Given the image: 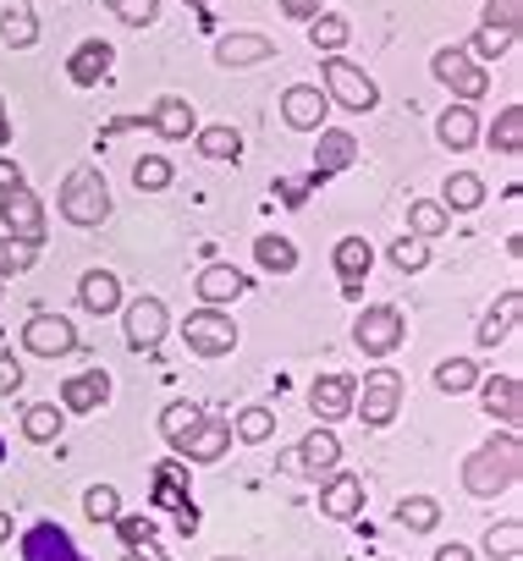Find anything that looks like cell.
<instances>
[{"label":"cell","mask_w":523,"mask_h":561,"mask_svg":"<svg viewBox=\"0 0 523 561\" xmlns=\"http://www.w3.org/2000/svg\"><path fill=\"white\" fill-rule=\"evenodd\" d=\"M518 473H523V440H518L512 430H501V435H490V440L463 462V490L479 495V501H490V495L512 490Z\"/></svg>","instance_id":"6da1fadb"},{"label":"cell","mask_w":523,"mask_h":561,"mask_svg":"<svg viewBox=\"0 0 523 561\" xmlns=\"http://www.w3.org/2000/svg\"><path fill=\"white\" fill-rule=\"evenodd\" d=\"M56 209H61V220L67 226H105L111 220V187H105V176L94 171V165H78V171H67V182H61V193H56Z\"/></svg>","instance_id":"7a4b0ae2"},{"label":"cell","mask_w":523,"mask_h":561,"mask_svg":"<svg viewBox=\"0 0 523 561\" xmlns=\"http://www.w3.org/2000/svg\"><path fill=\"white\" fill-rule=\"evenodd\" d=\"M430 72H435V83H446L463 105H474V100L490 94V72H485V61H474L463 45H441V50L430 56Z\"/></svg>","instance_id":"3957f363"},{"label":"cell","mask_w":523,"mask_h":561,"mask_svg":"<svg viewBox=\"0 0 523 561\" xmlns=\"http://www.w3.org/2000/svg\"><path fill=\"white\" fill-rule=\"evenodd\" d=\"M402 413V375L397 369H369L364 386L353 391V419H364L369 430H386Z\"/></svg>","instance_id":"277c9868"},{"label":"cell","mask_w":523,"mask_h":561,"mask_svg":"<svg viewBox=\"0 0 523 561\" xmlns=\"http://www.w3.org/2000/svg\"><path fill=\"white\" fill-rule=\"evenodd\" d=\"M320 72H326V100H331V105H342V111H353V116H369V111L380 105V89H375V78H369L364 67L331 56Z\"/></svg>","instance_id":"5b68a950"},{"label":"cell","mask_w":523,"mask_h":561,"mask_svg":"<svg viewBox=\"0 0 523 561\" xmlns=\"http://www.w3.org/2000/svg\"><path fill=\"white\" fill-rule=\"evenodd\" d=\"M402 336H408V320H402V309H391V304H369V309L359 314V325H353V342H359L364 358H391V353L402 347Z\"/></svg>","instance_id":"8992f818"},{"label":"cell","mask_w":523,"mask_h":561,"mask_svg":"<svg viewBox=\"0 0 523 561\" xmlns=\"http://www.w3.org/2000/svg\"><path fill=\"white\" fill-rule=\"evenodd\" d=\"M0 231L29 242V248H45V204H39V193L29 182L0 193Z\"/></svg>","instance_id":"52a82bcc"},{"label":"cell","mask_w":523,"mask_h":561,"mask_svg":"<svg viewBox=\"0 0 523 561\" xmlns=\"http://www.w3.org/2000/svg\"><path fill=\"white\" fill-rule=\"evenodd\" d=\"M182 342H187V353H198V358H226V353L237 347V325H231V314H220V309H193V314L182 320Z\"/></svg>","instance_id":"ba28073f"},{"label":"cell","mask_w":523,"mask_h":561,"mask_svg":"<svg viewBox=\"0 0 523 561\" xmlns=\"http://www.w3.org/2000/svg\"><path fill=\"white\" fill-rule=\"evenodd\" d=\"M23 347L34 353V358H67L72 347H78V325L67 320V314H29V325H23Z\"/></svg>","instance_id":"9c48e42d"},{"label":"cell","mask_w":523,"mask_h":561,"mask_svg":"<svg viewBox=\"0 0 523 561\" xmlns=\"http://www.w3.org/2000/svg\"><path fill=\"white\" fill-rule=\"evenodd\" d=\"M226 446H231V419H226V413H198V424H193L171 451L187 457V462H220Z\"/></svg>","instance_id":"30bf717a"},{"label":"cell","mask_w":523,"mask_h":561,"mask_svg":"<svg viewBox=\"0 0 523 561\" xmlns=\"http://www.w3.org/2000/svg\"><path fill=\"white\" fill-rule=\"evenodd\" d=\"M353 391H359V380L342 375V369L315 375V386H309V408H315V419H320V424H342V419H353Z\"/></svg>","instance_id":"8fae6325"},{"label":"cell","mask_w":523,"mask_h":561,"mask_svg":"<svg viewBox=\"0 0 523 561\" xmlns=\"http://www.w3.org/2000/svg\"><path fill=\"white\" fill-rule=\"evenodd\" d=\"M122 325H127V347L133 353H155L160 336H166V304L160 298H133L122 309Z\"/></svg>","instance_id":"7c38bea8"},{"label":"cell","mask_w":523,"mask_h":561,"mask_svg":"<svg viewBox=\"0 0 523 561\" xmlns=\"http://www.w3.org/2000/svg\"><path fill=\"white\" fill-rule=\"evenodd\" d=\"M193 293H198L204 309H220V304H237L248 293V275L237 264H204L198 280H193Z\"/></svg>","instance_id":"4fadbf2b"},{"label":"cell","mask_w":523,"mask_h":561,"mask_svg":"<svg viewBox=\"0 0 523 561\" xmlns=\"http://www.w3.org/2000/svg\"><path fill=\"white\" fill-rule=\"evenodd\" d=\"M326 111H331V100H326L320 89H309V83H293V89L282 94V122H287L293 133H320V127H326Z\"/></svg>","instance_id":"5bb4252c"},{"label":"cell","mask_w":523,"mask_h":561,"mask_svg":"<svg viewBox=\"0 0 523 561\" xmlns=\"http://www.w3.org/2000/svg\"><path fill=\"white\" fill-rule=\"evenodd\" d=\"M23 561H89L61 523H34L23 534Z\"/></svg>","instance_id":"9a60e30c"},{"label":"cell","mask_w":523,"mask_h":561,"mask_svg":"<svg viewBox=\"0 0 523 561\" xmlns=\"http://www.w3.org/2000/svg\"><path fill=\"white\" fill-rule=\"evenodd\" d=\"M353 160H359V138L342 133V127H320V149H315V171H309V176L326 187V182H331L337 171H348Z\"/></svg>","instance_id":"2e32d148"},{"label":"cell","mask_w":523,"mask_h":561,"mask_svg":"<svg viewBox=\"0 0 523 561\" xmlns=\"http://www.w3.org/2000/svg\"><path fill=\"white\" fill-rule=\"evenodd\" d=\"M105 402H111V375L105 369H83V375L61 380V408L67 413H100Z\"/></svg>","instance_id":"e0dca14e"},{"label":"cell","mask_w":523,"mask_h":561,"mask_svg":"<svg viewBox=\"0 0 523 561\" xmlns=\"http://www.w3.org/2000/svg\"><path fill=\"white\" fill-rule=\"evenodd\" d=\"M149 501H155L160 512H177V506L193 501V490H187V462H182V457H160V462H155V473H149Z\"/></svg>","instance_id":"ac0fdd59"},{"label":"cell","mask_w":523,"mask_h":561,"mask_svg":"<svg viewBox=\"0 0 523 561\" xmlns=\"http://www.w3.org/2000/svg\"><path fill=\"white\" fill-rule=\"evenodd\" d=\"M298 473H337V462H342V440H337V430L331 424H320V430H309L304 440H298Z\"/></svg>","instance_id":"d6986e66"},{"label":"cell","mask_w":523,"mask_h":561,"mask_svg":"<svg viewBox=\"0 0 523 561\" xmlns=\"http://www.w3.org/2000/svg\"><path fill=\"white\" fill-rule=\"evenodd\" d=\"M320 512L337 517V523H353L364 512V479L359 473H331L326 490H320Z\"/></svg>","instance_id":"ffe728a7"},{"label":"cell","mask_w":523,"mask_h":561,"mask_svg":"<svg viewBox=\"0 0 523 561\" xmlns=\"http://www.w3.org/2000/svg\"><path fill=\"white\" fill-rule=\"evenodd\" d=\"M331 264H337V275H342V293L359 298V280L375 270V248H369V237H342L337 253H331Z\"/></svg>","instance_id":"44dd1931"},{"label":"cell","mask_w":523,"mask_h":561,"mask_svg":"<svg viewBox=\"0 0 523 561\" xmlns=\"http://www.w3.org/2000/svg\"><path fill=\"white\" fill-rule=\"evenodd\" d=\"M111 61H116V50H111L105 39H83V45L72 50V61H67V78H72L78 89H94V83L111 78Z\"/></svg>","instance_id":"7402d4cb"},{"label":"cell","mask_w":523,"mask_h":561,"mask_svg":"<svg viewBox=\"0 0 523 561\" xmlns=\"http://www.w3.org/2000/svg\"><path fill=\"white\" fill-rule=\"evenodd\" d=\"M215 61L220 67H259V61H276V45L265 34H226V39H215Z\"/></svg>","instance_id":"603a6c76"},{"label":"cell","mask_w":523,"mask_h":561,"mask_svg":"<svg viewBox=\"0 0 523 561\" xmlns=\"http://www.w3.org/2000/svg\"><path fill=\"white\" fill-rule=\"evenodd\" d=\"M479 397H485V413L490 419H501V424H518L523 419V386H518V375L479 380Z\"/></svg>","instance_id":"cb8c5ba5"},{"label":"cell","mask_w":523,"mask_h":561,"mask_svg":"<svg viewBox=\"0 0 523 561\" xmlns=\"http://www.w3.org/2000/svg\"><path fill=\"white\" fill-rule=\"evenodd\" d=\"M149 127L160 133V138H193L198 133V116H193V105L182 100V94H166V100H155V111H149Z\"/></svg>","instance_id":"d4e9b609"},{"label":"cell","mask_w":523,"mask_h":561,"mask_svg":"<svg viewBox=\"0 0 523 561\" xmlns=\"http://www.w3.org/2000/svg\"><path fill=\"white\" fill-rule=\"evenodd\" d=\"M78 304H83L89 314H116V309H122V280H116L111 270H89V275L78 280Z\"/></svg>","instance_id":"484cf974"},{"label":"cell","mask_w":523,"mask_h":561,"mask_svg":"<svg viewBox=\"0 0 523 561\" xmlns=\"http://www.w3.org/2000/svg\"><path fill=\"white\" fill-rule=\"evenodd\" d=\"M518 320H523V293L512 287V293H501V304L485 314V325H479V347H501V342L512 336Z\"/></svg>","instance_id":"4316f807"},{"label":"cell","mask_w":523,"mask_h":561,"mask_svg":"<svg viewBox=\"0 0 523 561\" xmlns=\"http://www.w3.org/2000/svg\"><path fill=\"white\" fill-rule=\"evenodd\" d=\"M253 259H259V270H265V275H293V270H298V248H293V237H282V231L253 237Z\"/></svg>","instance_id":"83f0119b"},{"label":"cell","mask_w":523,"mask_h":561,"mask_svg":"<svg viewBox=\"0 0 523 561\" xmlns=\"http://www.w3.org/2000/svg\"><path fill=\"white\" fill-rule=\"evenodd\" d=\"M61 430H67V408H56V402H34V408L23 413V435H29L34 446L61 440Z\"/></svg>","instance_id":"f1b7e54d"},{"label":"cell","mask_w":523,"mask_h":561,"mask_svg":"<svg viewBox=\"0 0 523 561\" xmlns=\"http://www.w3.org/2000/svg\"><path fill=\"white\" fill-rule=\"evenodd\" d=\"M435 138L446 144V149H474V138H479V122H474V105H452L441 122H435Z\"/></svg>","instance_id":"f546056e"},{"label":"cell","mask_w":523,"mask_h":561,"mask_svg":"<svg viewBox=\"0 0 523 561\" xmlns=\"http://www.w3.org/2000/svg\"><path fill=\"white\" fill-rule=\"evenodd\" d=\"M116 534H122V545H127L138 561H171L166 550H155V523H149V517H127V512H122V517H116Z\"/></svg>","instance_id":"4dcf8cb0"},{"label":"cell","mask_w":523,"mask_h":561,"mask_svg":"<svg viewBox=\"0 0 523 561\" xmlns=\"http://www.w3.org/2000/svg\"><path fill=\"white\" fill-rule=\"evenodd\" d=\"M0 45H12V50L39 45V18L29 7H7V12H0Z\"/></svg>","instance_id":"1f68e13d"},{"label":"cell","mask_w":523,"mask_h":561,"mask_svg":"<svg viewBox=\"0 0 523 561\" xmlns=\"http://www.w3.org/2000/svg\"><path fill=\"white\" fill-rule=\"evenodd\" d=\"M485 204V182L474 176V171H457V176H446V187H441V209H457V215H468V209H479Z\"/></svg>","instance_id":"d6a6232c"},{"label":"cell","mask_w":523,"mask_h":561,"mask_svg":"<svg viewBox=\"0 0 523 561\" xmlns=\"http://www.w3.org/2000/svg\"><path fill=\"white\" fill-rule=\"evenodd\" d=\"M485 375H479V364L474 358H441L435 364V391H446V397H463V391H474Z\"/></svg>","instance_id":"836d02e7"},{"label":"cell","mask_w":523,"mask_h":561,"mask_svg":"<svg viewBox=\"0 0 523 561\" xmlns=\"http://www.w3.org/2000/svg\"><path fill=\"white\" fill-rule=\"evenodd\" d=\"M348 39H353V23H348V18H337V12H320V18H309V45H315V50L337 56Z\"/></svg>","instance_id":"e575fe53"},{"label":"cell","mask_w":523,"mask_h":561,"mask_svg":"<svg viewBox=\"0 0 523 561\" xmlns=\"http://www.w3.org/2000/svg\"><path fill=\"white\" fill-rule=\"evenodd\" d=\"M490 149L496 154H523V105H501V116L490 122Z\"/></svg>","instance_id":"d590c367"},{"label":"cell","mask_w":523,"mask_h":561,"mask_svg":"<svg viewBox=\"0 0 523 561\" xmlns=\"http://www.w3.org/2000/svg\"><path fill=\"white\" fill-rule=\"evenodd\" d=\"M193 144H198V154H204V160H237V154H242V133H237V127H226V122H220V127H198V133H193Z\"/></svg>","instance_id":"8d00e7d4"},{"label":"cell","mask_w":523,"mask_h":561,"mask_svg":"<svg viewBox=\"0 0 523 561\" xmlns=\"http://www.w3.org/2000/svg\"><path fill=\"white\" fill-rule=\"evenodd\" d=\"M446 226H452V209H441V198H419V204H408V231L413 237H446Z\"/></svg>","instance_id":"74e56055"},{"label":"cell","mask_w":523,"mask_h":561,"mask_svg":"<svg viewBox=\"0 0 523 561\" xmlns=\"http://www.w3.org/2000/svg\"><path fill=\"white\" fill-rule=\"evenodd\" d=\"M397 523H402L408 534H430V528L441 523V501H435V495H408V501L397 506Z\"/></svg>","instance_id":"f35d334b"},{"label":"cell","mask_w":523,"mask_h":561,"mask_svg":"<svg viewBox=\"0 0 523 561\" xmlns=\"http://www.w3.org/2000/svg\"><path fill=\"white\" fill-rule=\"evenodd\" d=\"M231 435H237V440H248V446L271 440V435H276V413H271V408H242V413L231 419Z\"/></svg>","instance_id":"ab89813d"},{"label":"cell","mask_w":523,"mask_h":561,"mask_svg":"<svg viewBox=\"0 0 523 561\" xmlns=\"http://www.w3.org/2000/svg\"><path fill=\"white\" fill-rule=\"evenodd\" d=\"M485 550H490L496 561H518V556H523V523H518V517H507V523H490V534H485Z\"/></svg>","instance_id":"60d3db41"},{"label":"cell","mask_w":523,"mask_h":561,"mask_svg":"<svg viewBox=\"0 0 523 561\" xmlns=\"http://www.w3.org/2000/svg\"><path fill=\"white\" fill-rule=\"evenodd\" d=\"M512 45H518V34H512V28H490V23H479V34H474L468 56H474V61H501Z\"/></svg>","instance_id":"b9f144b4"},{"label":"cell","mask_w":523,"mask_h":561,"mask_svg":"<svg viewBox=\"0 0 523 561\" xmlns=\"http://www.w3.org/2000/svg\"><path fill=\"white\" fill-rule=\"evenodd\" d=\"M386 259H391V270H402V275H419V270L430 264V242L408 231V237H397V242H391V253H386Z\"/></svg>","instance_id":"7bdbcfd3"},{"label":"cell","mask_w":523,"mask_h":561,"mask_svg":"<svg viewBox=\"0 0 523 561\" xmlns=\"http://www.w3.org/2000/svg\"><path fill=\"white\" fill-rule=\"evenodd\" d=\"M83 517H89V523H116V517H122V495H116L111 484H89V490H83Z\"/></svg>","instance_id":"ee69618b"},{"label":"cell","mask_w":523,"mask_h":561,"mask_svg":"<svg viewBox=\"0 0 523 561\" xmlns=\"http://www.w3.org/2000/svg\"><path fill=\"white\" fill-rule=\"evenodd\" d=\"M133 182H138V193H160V187H171V160H166V154H144V160L133 165Z\"/></svg>","instance_id":"f6af8a7d"},{"label":"cell","mask_w":523,"mask_h":561,"mask_svg":"<svg viewBox=\"0 0 523 561\" xmlns=\"http://www.w3.org/2000/svg\"><path fill=\"white\" fill-rule=\"evenodd\" d=\"M198 413H204V408H193V402H171V408L160 413V435H166V446H177V440L198 424Z\"/></svg>","instance_id":"bcb514c9"},{"label":"cell","mask_w":523,"mask_h":561,"mask_svg":"<svg viewBox=\"0 0 523 561\" xmlns=\"http://www.w3.org/2000/svg\"><path fill=\"white\" fill-rule=\"evenodd\" d=\"M34 253H39V248H29V242H18V237H7V231H0V280L23 275V270L34 264Z\"/></svg>","instance_id":"7dc6e473"},{"label":"cell","mask_w":523,"mask_h":561,"mask_svg":"<svg viewBox=\"0 0 523 561\" xmlns=\"http://www.w3.org/2000/svg\"><path fill=\"white\" fill-rule=\"evenodd\" d=\"M111 18L127 28H149L160 18V0H111Z\"/></svg>","instance_id":"c3c4849f"},{"label":"cell","mask_w":523,"mask_h":561,"mask_svg":"<svg viewBox=\"0 0 523 561\" xmlns=\"http://www.w3.org/2000/svg\"><path fill=\"white\" fill-rule=\"evenodd\" d=\"M271 193H276L287 209H298V204H309V193H320V182H315V176H282Z\"/></svg>","instance_id":"681fc988"},{"label":"cell","mask_w":523,"mask_h":561,"mask_svg":"<svg viewBox=\"0 0 523 561\" xmlns=\"http://www.w3.org/2000/svg\"><path fill=\"white\" fill-rule=\"evenodd\" d=\"M485 23L518 34V23H523V0H490V7H485Z\"/></svg>","instance_id":"f907efd6"},{"label":"cell","mask_w":523,"mask_h":561,"mask_svg":"<svg viewBox=\"0 0 523 561\" xmlns=\"http://www.w3.org/2000/svg\"><path fill=\"white\" fill-rule=\"evenodd\" d=\"M18 391H23V358L0 353V397H18Z\"/></svg>","instance_id":"816d5d0a"},{"label":"cell","mask_w":523,"mask_h":561,"mask_svg":"<svg viewBox=\"0 0 523 561\" xmlns=\"http://www.w3.org/2000/svg\"><path fill=\"white\" fill-rule=\"evenodd\" d=\"M282 18L309 23V18H320V0H282Z\"/></svg>","instance_id":"f5cc1de1"},{"label":"cell","mask_w":523,"mask_h":561,"mask_svg":"<svg viewBox=\"0 0 523 561\" xmlns=\"http://www.w3.org/2000/svg\"><path fill=\"white\" fill-rule=\"evenodd\" d=\"M7 187H23V165L18 160H0V193Z\"/></svg>","instance_id":"db71d44e"},{"label":"cell","mask_w":523,"mask_h":561,"mask_svg":"<svg viewBox=\"0 0 523 561\" xmlns=\"http://www.w3.org/2000/svg\"><path fill=\"white\" fill-rule=\"evenodd\" d=\"M171 517H177V534H193V528H198V506H193V501H187V506H177Z\"/></svg>","instance_id":"11a10c76"},{"label":"cell","mask_w":523,"mask_h":561,"mask_svg":"<svg viewBox=\"0 0 523 561\" xmlns=\"http://www.w3.org/2000/svg\"><path fill=\"white\" fill-rule=\"evenodd\" d=\"M435 561H474V550H468V545H441Z\"/></svg>","instance_id":"9f6ffc18"},{"label":"cell","mask_w":523,"mask_h":561,"mask_svg":"<svg viewBox=\"0 0 523 561\" xmlns=\"http://www.w3.org/2000/svg\"><path fill=\"white\" fill-rule=\"evenodd\" d=\"M12 144V111H7V100H0V149Z\"/></svg>","instance_id":"6f0895ef"},{"label":"cell","mask_w":523,"mask_h":561,"mask_svg":"<svg viewBox=\"0 0 523 561\" xmlns=\"http://www.w3.org/2000/svg\"><path fill=\"white\" fill-rule=\"evenodd\" d=\"M12 539V512H0V545Z\"/></svg>","instance_id":"680465c9"},{"label":"cell","mask_w":523,"mask_h":561,"mask_svg":"<svg viewBox=\"0 0 523 561\" xmlns=\"http://www.w3.org/2000/svg\"><path fill=\"white\" fill-rule=\"evenodd\" d=\"M187 7H193V12L204 18V12H209V0H187ZM204 23H209V18H204Z\"/></svg>","instance_id":"91938a15"},{"label":"cell","mask_w":523,"mask_h":561,"mask_svg":"<svg viewBox=\"0 0 523 561\" xmlns=\"http://www.w3.org/2000/svg\"><path fill=\"white\" fill-rule=\"evenodd\" d=\"M0 462H7V440H0Z\"/></svg>","instance_id":"94428289"},{"label":"cell","mask_w":523,"mask_h":561,"mask_svg":"<svg viewBox=\"0 0 523 561\" xmlns=\"http://www.w3.org/2000/svg\"><path fill=\"white\" fill-rule=\"evenodd\" d=\"M0 293H7V280H0Z\"/></svg>","instance_id":"6125c7cd"},{"label":"cell","mask_w":523,"mask_h":561,"mask_svg":"<svg viewBox=\"0 0 523 561\" xmlns=\"http://www.w3.org/2000/svg\"><path fill=\"white\" fill-rule=\"evenodd\" d=\"M220 561H231V556H220Z\"/></svg>","instance_id":"be15d7a7"}]
</instances>
